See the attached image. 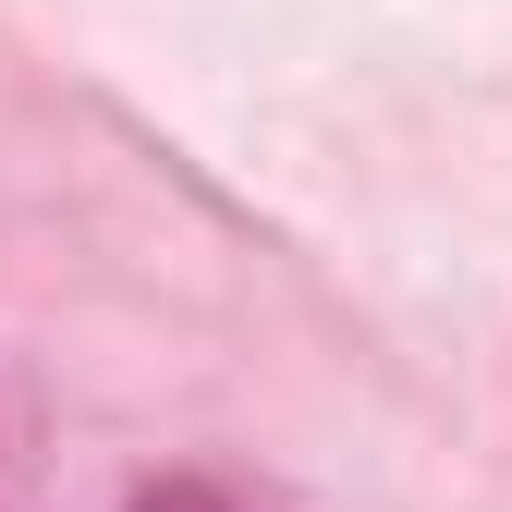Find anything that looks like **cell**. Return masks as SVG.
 I'll return each instance as SVG.
<instances>
[{
  "label": "cell",
  "instance_id": "6da1fadb",
  "mask_svg": "<svg viewBox=\"0 0 512 512\" xmlns=\"http://www.w3.org/2000/svg\"><path fill=\"white\" fill-rule=\"evenodd\" d=\"M122 512H256L244 488H220V476H159V488H135Z\"/></svg>",
  "mask_w": 512,
  "mask_h": 512
}]
</instances>
